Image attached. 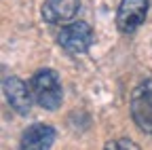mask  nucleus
I'll list each match as a JSON object with an SVG mask.
<instances>
[{
  "label": "nucleus",
  "instance_id": "f03ea898",
  "mask_svg": "<svg viewBox=\"0 0 152 150\" xmlns=\"http://www.w3.org/2000/svg\"><path fill=\"white\" fill-rule=\"evenodd\" d=\"M131 116L140 131L152 135V78L140 83L131 93Z\"/></svg>",
  "mask_w": 152,
  "mask_h": 150
},
{
  "label": "nucleus",
  "instance_id": "20e7f679",
  "mask_svg": "<svg viewBox=\"0 0 152 150\" xmlns=\"http://www.w3.org/2000/svg\"><path fill=\"white\" fill-rule=\"evenodd\" d=\"M150 0H121L118 11H116V28L123 34L135 32L148 15Z\"/></svg>",
  "mask_w": 152,
  "mask_h": 150
},
{
  "label": "nucleus",
  "instance_id": "0eeeda50",
  "mask_svg": "<svg viewBox=\"0 0 152 150\" xmlns=\"http://www.w3.org/2000/svg\"><path fill=\"white\" fill-rule=\"evenodd\" d=\"M80 9V0H45L42 2V19L47 23H68Z\"/></svg>",
  "mask_w": 152,
  "mask_h": 150
},
{
  "label": "nucleus",
  "instance_id": "423d86ee",
  "mask_svg": "<svg viewBox=\"0 0 152 150\" xmlns=\"http://www.w3.org/2000/svg\"><path fill=\"white\" fill-rule=\"evenodd\" d=\"M53 142H55V129L47 123H34L21 133L19 150H51Z\"/></svg>",
  "mask_w": 152,
  "mask_h": 150
},
{
  "label": "nucleus",
  "instance_id": "6e6552de",
  "mask_svg": "<svg viewBox=\"0 0 152 150\" xmlns=\"http://www.w3.org/2000/svg\"><path fill=\"white\" fill-rule=\"evenodd\" d=\"M106 150H142V148L129 138H118V140H110L106 144Z\"/></svg>",
  "mask_w": 152,
  "mask_h": 150
},
{
  "label": "nucleus",
  "instance_id": "39448f33",
  "mask_svg": "<svg viewBox=\"0 0 152 150\" xmlns=\"http://www.w3.org/2000/svg\"><path fill=\"white\" fill-rule=\"evenodd\" d=\"M2 89H4V97H7L9 106L17 114L26 116L32 108V89L19 76H7L2 83Z\"/></svg>",
  "mask_w": 152,
  "mask_h": 150
},
{
  "label": "nucleus",
  "instance_id": "f257e3e1",
  "mask_svg": "<svg viewBox=\"0 0 152 150\" xmlns=\"http://www.w3.org/2000/svg\"><path fill=\"white\" fill-rule=\"evenodd\" d=\"M30 89H32V97L36 100V104L40 108L57 110L61 106L64 89H61V80L55 70H51V68L38 70L30 80Z\"/></svg>",
  "mask_w": 152,
  "mask_h": 150
},
{
  "label": "nucleus",
  "instance_id": "7ed1b4c3",
  "mask_svg": "<svg viewBox=\"0 0 152 150\" xmlns=\"http://www.w3.org/2000/svg\"><path fill=\"white\" fill-rule=\"evenodd\" d=\"M57 42L70 55L87 53L93 45V28L87 21H72L64 26L61 32L57 34Z\"/></svg>",
  "mask_w": 152,
  "mask_h": 150
}]
</instances>
